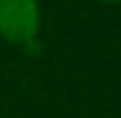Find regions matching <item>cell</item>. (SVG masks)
<instances>
[{
  "mask_svg": "<svg viewBox=\"0 0 121 118\" xmlns=\"http://www.w3.org/2000/svg\"><path fill=\"white\" fill-rule=\"evenodd\" d=\"M39 31L36 0H0V33L13 44H34Z\"/></svg>",
  "mask_w": 121,
  "mask_h": 118,
  "instance_id": "obj_1",
  "label": "cell"
},
{
  "mask_svg": "<svg viewBox=\"0 0 121 118\" xmlns=\"http://www.w3.org/2000/svg\"><path fill=\"white\" fill-rule=\"evenodd\" d=\"M103 3H111V5H113V3H119V0H103Z\"/></svg>",
  "mask_w": 121,
  "mask_h": 118,
  "instance_id": "obj_2",
  "label": "cell"
}]
</instances>
